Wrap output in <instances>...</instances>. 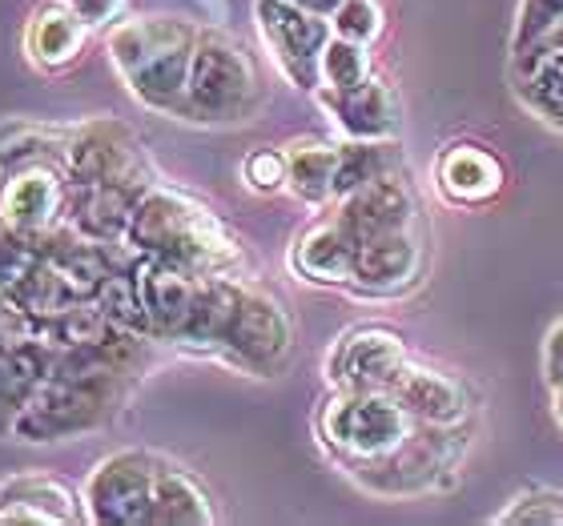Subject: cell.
<instances>
[{
    "mask_svg": "<svg viewBox=\"0 0 563 526\" xmlns=\"http://www.w3.org/2000/svg\"><path fill=\"white\" fill-rule=\"evenodd\" d=\"M258 93L254 60L222 33H198L194 65H189L181 117L194 121H238Z\"/></svg>",
    "mask_w": 563,
    "mask_h": 526,
    "instance_id": "obj_5",
    "label": "cell"
},
{
    "mask_svg": "<svg viewBox=\"0 0 563 526\" xmlns=\"http://www.w3.org/2000/svg\"><path fill=\"white\" fill-rule=\"evenodd\" d=\"M555 418H560V426H563V387H555Z\"/></svg>",
    "mask_w": 563,
    "mask_h": 526,
    "instance_id": "obj_38",
    "label": "cell"
},
{
    "mask_svg": "<svg viewBox=\"0 0 563 526\" xmlns=\"http://www.w3.org/2000/svg\"><path fill=\"white\" fill-rule=\"evenodd\" d=\"M201 523H213V506L206 499V491L189 479L186 470L162 462L157 467V482H153L150 526H201Z\"/></svg>",
    "mask_w": 563,
    "mask_h": 526,
    "instance_id": "obj_23",
    "label": "cell"
},
{
    "mask_svg": "<svg viewBox=\"0 0 563 526\" xmlns=\"http://www.w3.org/2000/svg\"><path fill=\"white\" fill-rule=\"evenodd\" d=\"M36 258H41V246H36L33 237L16 234V230L0 222V290L9 293L36 266Z\"/></svg>",
    "mask_w": 563,
    "mask_h": 526,
    "instance_id": "obj_32",
    "label": "cell"
},
{
    "mask_svg": "<svg viewBox=\"0 0 563 526\" xmlns=\"http://www.w3.org/2000/svg\"><path fill=\"white\" fill-rule=\"evenodd\" d=\"M411 366L407 346L387 326H358L330 354V378L342 390H390Z\"/></svg>",
    "mask_w": 563,
    "mask_h": 526,
    "instance_id": "obj_9",
    "label": "cell"
},
{
    "mask_svg": "<svg viewBox=\"0 0 563 526\" xmlns=\"http://www.w3.org/2000/svg\"><path fill=\"white\" fill-rule=\"evenodd\" d=\"M395 153H390L387 141H346L339 145V169H334V201H342L346 193L363 189L366 181L387 174H399L395 169Z\"/></svg>",
    "mask_w": 563,
    "mask_h": 526,
    "instance_id": "obj_27",
    "label": "cell"
},
{
    "mask_svg": "<svg viewBox=\"0 0 563 526\" xmlns=\"http://www.w3.org/2000/svg\"><path fill=\"white\" fill-rule=\"evenodd\" d=\"M371 77L366 45H354L346 36H330L322 48V85L327 89H354Z\"/></svg>",
    "mask_w": 563,
    "mask_h": 526,
    "instance_id": "obj_29",
    "label": "cell"
},
{
    "mask_svg": "<svg viewBox=\"0 0 563 526\" xmlns=\"http://www.w3.org/2000/svg\"><path fill=\"white\" fill-rule=\"evenodd\" d=\"M390 394L399 398L411 418L431 422V426H455L467 414L463 387L455 378L439 374V370H427V366H407L399 382L390 387Z\"/></svg>",
    "mask_w": 563,
    "mask_h": 526,
    "instance_id": "obj_19",
    "label": "cell"
},
{
    "mask_svg": "<svg viewBox=\"0 0 563 526\" xmlns=\"http://www.w3.org/2000/svg\"><path fill=\"white\" fill-rule=\"evenodd\" d=\"M133 273H137L145 314H150V334L153 338L177 342L189 322L194 298H198L201 273H189V269H177L157 258H141L137 266H133Z\"/></svg>",
    "mask_w": 563,
    "mask_h": 526,
    "instance_id": "obj_14",
    "label": "cell"
},
{
    "mask_svg": "<svg viewBox=\"0 0 563 526\" xmlns=\"http://www.w3.org/2000/svg\"><path fill=\"white\" fill-rule=\"evenodd\" d=\"M130 246L141 249V258L169 261L189 273H218L234 261V237L206 205L194 198L169 193V189H145L130 222Z\"/></svg>",
    "mask_w": 563,
    "mask_h": 526,
    "instance_id": "obj_1",
    "label": "cell"
},
{
    "mask_svg": "<svg viewBox=\"0 0 563 526\" xmlns=\"http://www.w3.org/2000/svg\"><path fill=\"white\" fill-rule=\"evenodd\" d=\"M439 189L455 205H479L504 189V165L495 161L483 145H451L439 157Z\"/></svg>",
    "mask_w": 563,
    "mask_h": 526,
    "instance_id": "obj_20",
    "label": "cell"
},
{
    "mask_svg": "<svg viewBox=\"0 0 563 526\" xmlns=\"http://www.w3.org/2000/svg\"><path fill=\"white\" fill-rule=\"evenodd\" d=\"M422 269V246L411 230H395V234L371 237L358 246V261H354L351 286L371 298H390V293L411 290Z\"/></svg>",
    "mask_w": 563,
    "mask_h": 526,
    "instance_id": "obj_12",
    "label": "cell"
},
{
    "mask_svg": "<svg viewBox=\"0 0 563 526\" xmlns=\"http://www.w3.org/2000/svg\"><path fill=\"white\" fill-rule=\"evenodd\" d=\"M65 210H69V186L48 165L21 169L0 193V222L33 242H41Z\"/></svg>",
    "mask_w": 563,
    "mask_h": 526,
    "instance_id": "obj_11",
    "label": "cell"
},
{
    "mask_svg": "<svg viewBox=\"0 0 563 526\" xmlns=\"http://www.w3.org/2000/svg\"><path fill=\"white\" fill-rule=\"evenodd\" d=\"M145 186L133 181H93V186H69V222L77 234L93 237L101 246L130 234L133 210H137Z\"/></svg>",
    "mask_w": 563,
    "mask_h": 526,
    "instance_id": "obj_16",
    "label": "cell"
},
{
    "mask_svg": "<svg viewBox=\"0 0 563 526\" xmlns=\"http://www.w3.org/2000/svg\"><path fill=\"white\" fill-rule=\"evenodd\" d=\"M53 362H57V346H48L45 338L0 346V438L12 434L24 402L53 374Z\"/></svg>",
    "mask_w": 563,
    "mask_h": 526,
    "instance_id": "obj_18",
    "label": "cell"
},
{
    "mask_svg": "<svg viewBox=\"0 0 563 526\" xmlns=\"http://www.w3.org/2000/svg\"><path fill=\"white\" fill-rule=\"evenodd\" d=\"M290 342L294 326L286 310L274 298H266V293L238 286L218 350H225L242 366H254V370H274L290 354Z\"/></svg>",
    "mask_w": 563,
    "mask_h": 526,
    "instance_id": "obj_8",
    "label": "cell"
},
{
    "mask_svg": "<svg viewBox=\"0 0 563 526\" xmlns=\"http://www.w3.org/2000/svg\"><path fill=\"white\" fill-rule=\"evenodd\" d=\"M162 458L121 450L106 458L85 482V511L93 523L106 526H150L153 482H157Z\"/></svg>",
    "mask_w": 563,
    "mask_h": 526,
    "instance_id": "obj_6",
    "label": "cell"
},
{
    "mask_svg": "<svg viewBox=\"0 0 563 526\" xmlns=\"http://www.w3.org/2000/svg\"><path fill=\"white\" fill-rule=\"evenodd\" d=\"M322 438L346 462H375L395 455L415 434L419 418H411L390 390H342L322 406Z\"/></svg>",
    "mask_w": 563,
    "mask_h": 526,
    "instance_id": "obj_4",
    "label": "cell"
},
{
    "mask_svg": "<svg viewBox=\"0 0 563 526\" xmlns=\"http://www.w3.org/2000/svg\"><path fill=\"white\" fill-rule=\"evenodd\" d=\"M77 499L69 486L45 474H29L0 486V523H77Z\"/></svg>",
    "mask_w": 563,
    "mask_h": 526,
    "instance_id": "obj_21",
    "label": "cell"
},
{
    "mask_svg": "<svg viewBox=\"0 0 563 526\" xmlns=\"http://www.w3.org/2000/svg\"><path fill=\"white\" fill-rule=\"evenodd\" d=\"M322 105L334 113L351 141H390L399 133V97L375 72L354 89H322Z\"/></svg>",
    "mask_w": 563,
    "mask_h": 526,
    "instance_id": "obj_15",
    "label": "cell"
},
{
    "mask_svg": "<svg viewBox=\"0 0 563 526\" xmlns=\"http://www.w3.org/2000/svg\"><path fill=\"white\" fill-rule=\"evenodd\" d=\"M242 174L246 181L258 193H274V189L286 186V153H274V149H254L242 165Z\"/></svg>",
    "mask_w": 563,
    "mask_h": 526,
    "instance_id": "obj_34",
    "label": "cell"
},
{
    "mask_svg": "<svg viewBox=\"0 0 563 526\" xmlns=\"http://www.w3.org/2000/svg\"><path fill=\"white\" fill-rule=\"evenodd\" d=\"M290 4H298V9H306V12H318V16H334L342 0H290Z\"/></svg>",
    "mask_w": 563,
    "mask_h": 526,
    "instance_id": "obj_37",
    "label": "cell"
},
{
    "mask_svg": "<svg viewBox=\"0 0 563 526\" xmlns=\"http://www.w3.org/2000/svg\"><path fill=\"white\" fill-rule=\"evenodd\" d=\"M65 4H69L89 29H97V24H113L121 16V9H125V0H65Z\"/></svg>",
    "mask_w": 563,
    "mask_h": 526,
    "instance_id": "obj_35",
    "label": "cell"
},
{
    "mask_svg": "<svg viewBox=\"0 0 563 526\" xmlns=\"http://www.w3.org/2000/svg\"><path fill=\"white\" fill-rule=\"evenodd\" d=\"M198 29L174 16H137L109 33V57L130 93L162 113H181Z\"/></svg>",
    "mask_w": 563,
    "mask_h": 526,
    "instance_id": "obj_2",
    "label": "cell"
},
{
    "mask_svg": "<svg viewBox=\"0 0 563 526\" xmlns=\"http://www.w3.org/2000/svg\"><path fill=\"white\" fill-rule=\"evenodd\" d=\"M543 378L548 387H563V322H555L548 342H543Z\"/></svg>",
    "mask_w": 563,
    "mask_h": 526,
    "instance_id": "obj_36",
    "label": "cell"
},
{
    "mask_svg": "<svg viewBox=\"0 0 563 526\" xmlns=\"http://www.w3.org/2000/svg\"><path fill=\"white\" fill-rule=\"evenodd\" d=\"M254 16H258L266 45L274 48L278 69L298 89H318V81H322V48L330 41L327 16L298 9L290 0H258Z\"/></svg>",
    "mask_w": 563,
    "mask_h": 526,
    "instance_id": "obj_7",
    "label": "cell"
},
{
    "mask_svg": "<svg viewBox=\"0 0 563 526\" xmlns=\"http://www.w3.org/2000/svg\"><path fill=\"white\" fill-rule=\"evenodd\" d=\"M9 298L21 310H29L33 317H41V322H53V317H60L65 310H73V305L81 302L77 290L60 278V269L45 258H36V266L9 290Z\"/></svg>",
    "mask_w": 563,
    "mask_h": 526,
    "instance_id": "obj_26",
    "label": "cell"
},
{
    "mask_svg": "<svg viewBox=\"0 0 563 526\" xmlns=\"http://www.w3.org/2000/svg\"><path fill=\"white\" fill-rule=\"evenodd\" d=\"M4 298H9V293H4V290H0V305H4Z\"/></svg>",
    "mask_w": 563,
    "mask_h": 526,
    "instance_id": "obj_39",
    "label": "cell"
},
{
    "mask_svg": "<svg viewBox=\"0 0 563 526\" xmlns=\"http://www.w3.org/2000/svg\"><path fill=\"white\" fill-rule=\"evenodd\" d=\"M563 24V0H523L516 21V57H528L531 48H540L548 36Z\"/></svg>",
    "mask_w": 563,
    "mask_h": 526,
    "instance_id": "obj_30",
    "label": "cell"
},
{
    "mask_svg": "<svg viewBox=\"0 0 563 526\" xmlns=\"http://www.w3.org/2000/svg\"><path fill=\"white\" fill-rule=\"evenodd\" d=\"M358 246H363V242H358V237L342 225L339 213H334L330 222L310 225V230L294 242L290 266H294V273H302L306 281H318V286H351Z\"/></svg>",
    "mask_w": 563,
    "mask_h": 526,
    "instance_id": "obj_17",
    "label": "cell"
},
{
    "mask_svg": "<svg viewBox=\"0 0 563 526\" xmlns=\"http://www.w3.org/2000/svg\"><path fill=\"white\" fill-rule=\"evenodd\" d=\"M504 526H563V494L531 491L499 515Z\"/></svg>",
    "mask_w": 563,
    "mask_h": 526,
    "instance_id": "obj_33",
    "label": "cell"
},
{
    "mask_svg": "<svg viewBox=\"0 0 563 526\" xmlns=\"http://www.w3.org/2000/svg\"><path fill=\"white\" fill-rule=\"evenodd\" d=\"M141 145L125 125H89L69 149V186H93V181H133L145 186Z\"/></svg>",
    "mask_w": 563,
    "mask_h": 526,
    "instance_id": "obj_10",
    "label": "cell"
},
{
    "mask_svg": "<svg viewBox=\"0 0 563 526\" xmlns=\"http://www.w3.org/2000/svg\"><path fill=\"white\" fill-rule=\"evenodd\" d=\"M519 65H528V72L519 77V97L531 113H540L548 125L563 130V53H528L516 57Z\"/></svg>",
    "mask_w": 563,
    "mask_h": 526,
    "instance_id": "obj_25",
    "label": "cell"
},
{
    "mask_svg": "<svg viewBox=\"0 0 563 526\" xmlns=\"http://www.w3.org/2000/svg\"><path fill=\"white\" fill-rule=\"evenodd\" d=\"M118 378L121 370H53L16 414L12 438L53 443V438L93 430L118 402Z\"/></svg>",
    "mask_w": 563,
    "mask_h": 526,
    "instance_id": "obj_3",
    "label": "cell"
},
{
    "mask_svg": "<svg viewBox=\"0 0 563 526\" xmlns=\"http://www.w3.org/2000/svg\"><path fill=\"white\" fill-rule=\"evenodd\" d=\"M330 24H334V36H346L354 45H375L383 33V9L375 0H342Z\"/></svg>",
    "mask_w": 563,
    "mask_h": 526,
    "instance_id": "obj_31",
    "label": "cell"
},
{
    "mask_svg": "<svg viewBox=\"0 0 563 526\" xmlns=\"http://www.w3.org/2000/svg\"><path fill=\"white\" fill-rule=\"evenodd\" d=\"M334 169H339V149L327 141H294L286 149V186L294 198L310 205L334 201Z\"/></svg>",
    "mask_w": 563,
    "mask_h": 526,
    "instance_id": "obj_24",
    "label": "cell"
},
{
    "mask_svg": "<svg viewBox=\"0 0 563 526\" xmlns=\"http://www.w3.org/2000/svg\"><path fill=\"white\" fill-rule=\"evenodd\" d=\"M339 217L358 242L411 230L415 225V193L399 174L375 177L363 189H354L339 201Z\"/></svg>",
    "mask_w": 563,
    "mask_h": 526,
    "instance_id": "obj_13",
    "label": "cell"
},
{
    "mask_svg": "<svg viewBox=\"0 0 563 526\" xmlns=\"http://www.w3.org/2000/svg\"><path fill=\"white\" fill-rule=\"evenodd\" d=\"M85 29L89 24L69 4H48V9L33 12L29 33H24V48H29L33 65H41V69H65V65L81 57Z\"/></svg>",
    "mask_w": 563,
    "mask_h": 526,
    "instance_id": "obj_22",
    "label": "cell"
},
{
    "mask_svg": "<svg viewBox=\"0 0 563 526\" xmlns=\"http://www.w3.org/2000/svg\"><path fill=\"white\" fill-rule=\"evenodd\" d=\"M93 302L118 329L150 334V314H145L141 286H137V273H133V269H109V278L101 281V290L93 293Z\"/></svg>",
    "mask_w": 563,
    "mask_h": 526,
    "instance_id": "obj_28",
    "label": "cell"
}]
</instances>
